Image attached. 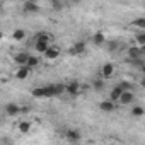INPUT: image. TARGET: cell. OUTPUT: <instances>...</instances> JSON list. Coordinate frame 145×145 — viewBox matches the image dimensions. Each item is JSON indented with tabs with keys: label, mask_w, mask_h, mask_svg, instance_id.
I'll list each match as a JSON object with an SVG mask.
<instances>
[{
	"label": "cell",
	"mask_w": 145,
	"mask_h": 145,
	"mask_svg": "<svg viewBox=\"0 0 145 145\" xmlns=\"http://www.w3.org/2000/svg\"><path fill=\"white\" fill-rule=\"evenodd\" d=\"M123 91H125V89H123V87H121L120 84H118V86H114V87L111 89V94H109V99H113L114 103H116V101H120V97H121V94H123Z\"/></svg>",
	"instance_id": "8"
},
{
	"label": "cell",
	"mask_w": 145,
	"mask_h": 145,
	"mask_svg": "<svg viewBox=\"0 0 145 145\" xmlns=\"http://www.w3.org/2000/svg\"><path fill=\"white\" fill-rule=\"evenodd\" d=\"M34 48H36V51L38 53H46V50L50 48V41H36V44H34Z\"/></svg>",
	"instance_id": "13"
},
{
	"label": "cell",
	"mask_w": 145,
	"mask_h": 145,
	"mask_svg": "<svg viewBox=\"0 0 145 145\" xmlns=\"http://www.w3.org/2000/svg\"><path fill=\"white\" fill-rule=\"evenodd\" d=\"M84 51H86V43L84 41H79L70 48V55H82Z\"/></svg>",
	"instance_id": "9"
},
{
	"label": "cell",
	"mask_w": 145,
	"mask_h": 145,
	"mask_svg": "<svg viewBox=\"0 0 145 145\" xmlns=\"http://www.w3.org/2000/svg\"><path fill=\"white\" fill-rule=\"evenodd\" d=\"M60 51H61L60 46H56V44H55V46H50V48L46 50V53H44V58H46L48 61H53V60H56V58L60 56Z\"/></svg>",
	"instance_id": "2"
},
{
	"label": "cell",
	"mask_w": 145,
	"mask_h": 145,
	"mask_svg": "<svg viewBox=\"0 0 145 145\" xmlns=\"http://www.w3.org/2000/svg\"><path fill=\"white\" fill-rule=\"evenodd\" d=\"M99 108L104 111V113H111V111H114V101L113 99H106V101H103L101 104H99Z\"/></svg>",
	"instance_id": "10"
},
{
	"label": "cell",
	"mask_w": 145,
	"mask_h": 145,
	"mask_svg": "<svg viewBox=\"0 0 145 145\" xmlns=\"http://www.w3.org/2000/svg\"><path fill=\"white\" fill-rule=\"evenodd\" d=\"M19 131L21 133H29L31 131V123L29 121H21L19 123Z\"/></svg>",
	"instance_id": "20"
},
{
	"label": "cell",
	"mask_w": 145,
	"mask_h": 145,
	"mask_svg": "<svg viewBox=\"0 0 145 145\" xmlns=\"http://www.w3.org/2000/svg\"><path fill=\"white\" fill-rule=\"evenodd\" d=\"M104 41H106V36H104V33H101V31H97V33L92 36V43L97 44V46L104 44Z\"/></svg>",
	"instance_id": "14"
},
{
	"label": "cell",
	"mask_w": 145,
	"mask_h": 145,
	"mask_svg": "<svg viewBox=\"0 0 145 145\" xmlns=\"http://www.w3.org/2000/svg\"><path fill=\"white\" fill-rule=\"evenodd\" d=\"M12 38H14V41H22L26 38V31L24 29H16L12 33Z\"/></svg>",
	"instance_id": "17"
},
{
	"label": "cell",
	"mask_w": 145,
	"mask_h": 145,
	"mask_svg": "<svg viewBox=\"0 0 145 145\" xmlns=\"http://www.w3.org/2000/svg\"><path fill=\"white\" fill-rule=\"evenodd\" d=\"M39 65V58L38 56H29V60H27V67H31V68H34V67H38Z\"/></svg>",
	"instance_id": "23"
},
{
	"label": "cell",
	"mask_w": 145,
	"mask_h": 145,
	"mask_svg": "<svg viewBox=\"0 0 145 145\" xmlns=\"http://www.w3.org/2000/svg\"><path fill=\"white\" fill-rule=\"evenodd\" d=\"M133 26L135 27H140V29H145V17H137L133 21Z\"/></svg>",
	"instance_id": "24"
},
{
	"label": "cell",
	"mask_w": 145,
	"mask_h": 145,
	"mask_svg": "<svg viewBox=\"0 0 145 145\" xmlns=\"http://www.w3.org/2000/svg\"><path fill=\"white\" fill-rule=\"evenodd\" d=\"M116 46H118V43H116V41H109V43H108V48H109L111 51H114V50H116Z\"/></svg>",
	"instance_id": "26"
},
{
	"label": "cell",
	"mask_w": 145,
	"mask_h": 145,
	"mask_svg": "<svg viewBox=\"0 0 145 145\" xmlns=\"http://www.w3.org/2000/svg\"><path fill=\"white\" fill-rule=\"evenodd\" d=\"M65 137H67L68 142H79V140H80V133H79L77 130H68V131L65 133Z\"/></svg>",
	"instance_id": "12"
},
{
	"label": "cell",
	"mask_w": 145,
	"mask_h": 145,
	"mask_svg": "<svg viewBox=\"0 0 145 145\" xmlns=\"http://www.w3.org/2000/svg\"><path fill=\"white\" fill-rule=\"evenodd\" d=\"M131 114H133L135 118H142V116L145 114V109H143L142 106H133V108H131Z\"/></svg>",
	"instance_id": "19"
},
{
	"label": "cell",
	"mask_w": 145,
	"mask_h": 145,
	"mask_svg": "<svg viewBox=\"0 0 145 145\" xmlns=\"http://www.w3.org/2000/svg\"><path fill=\"white\" fill-rule=\"evenodd\" d=\"M51 7H53V10H61L63 9V2L61 0H51Z\"/></svg>",
	"instance_id": "25"
},
{
	"label": "cell",
	"mask_w": 145,
	"mask_h": 145,
	"mask_svg": "<svg viewBox=\"0 0 145 145\" xmlns=\"http://www.w3.org/2000/svg\"><path fill=\"white\" fill-rule=\"evenodd\" d=\"M142 72H143V75H145V63L142 65Z\"/></svg>",
	"instance_id": "27"
},
{
	"label": "cell",
	"mask_w": 145,
	"mask_h": 145,
	"mask_svg": "<svg viewBox=\"0 0 145 145\" xmlns=\"http://www.w3.org/2000/svg\"><path fill=\"white\" fill-rule=\"evenodd\" d=\"M50 39H51V34H50V33L41 31V33L36 34V41H50Z\"/></svg>",
	"instance_id": "21"
},
{
	"label": "cell",
	"mask_w": 145,
	"mask_h": 145,
	"mask_svg": "<svg viewBox=\"0 0 145 145\" xmlns=\"http://www.w3.org/2000/svg\"><path fill=\"white\" fill-rule=\"evenodd\" d=\"M128 56H130V60H138V58H143L142 46H130V48H128Z\"/></svg>",
	"instance_id": "4"
},
{
	"label": "cell",
	"mask_w": 145,
	"mask_h": 145,
	"mask_svg": "<svg viewBox=\"0 0 145 145\" xmlns=\"http://www.w3.org/2000/svg\"><path fill=\"white\" fill-rule=\"evenodd\" d=\"M104 77H101V79H94L92 80V89L94 91H97V92H101V91H104Z\"/></svg>",
	"instance_id": "15"
},
{
	"label": "cell",
	"mask_w": 145,
	"mask_h": 145,
	"mask_svg": "<svg viewBox=\"0 0 145 145\" xmlns=\"http://www.w3.org/2000/svg\"><path fill=\"white\" fill-rule=\"evenodd\" d=\"M135 41H137V44H138V46H143V44H145V31L138 33V34L135 36Z\"/></svg>",
	"instance_id": "22"
},
{
	"label": "cell",
	"mask_w": 145,
	"mask_h": 145,
	"mask_svg": "<svg viewBox=\"0 0 145 145\" xmlns=\"http://www.w3.org/2000/svg\"><path fill=\"white\" fill-rule=\"evenodd\" d=\"M19 111H21V108H19V104H14V103H9V104L5 106V113H7V116H17V114H19Z\"/></svg>",
	"instance_id": "11"
},
{
	"label": "cell",
	"mask_w": 145,
	"mask_h": 145,
	"mask_svg": "<svg viewBox=\"0 0 145 145\" xmlns=\"http://www.w3.org/2000/svg\"><path fill=\"white\" fill-rule=\"evenodd\" d=\"M33 96L34 97H48V94H46V87H36L34 91H33Z\"/></svg>",
	"instance_id": "18"
},
{
	"label": "cell",
	"mask_w": 145,
	"mask_h": 145,
	"mask_svg": "<svg viewBox=\"0 0 145 145\" xmlns=\"http://www.w3.org/2000/svg\"><path fill=\"white\" fill-rule=\"evenodd\" d=\"M65 87H67V94H72V96L80 94V84L79 82H68V84H65Z\"/></svg>",
	"instance_id": "6"
},
{
	"label": "cell",
	"mask_w": 145,
	"mask_h": 145,
	"mask_svg": "<svg viewBox=\"0 0 145 145\" xmlns=\"http://www.w3.org/2000/svg\"><path fill=\"white\" fill-rule=\"evenodd\" d=\"M135 101V96H133V92L131 91H123V94H121V97H120V104H131Z\"/></svg>",
	"instance_id": "7"
},
{
	"label": "cell",
	"mask_w": 145,
	"mask_h": 145,
	"mask_svg": "<svg viewBox=\"0 0 145 145\" xmlns=\"http://www.w3.org/2000/svg\"><path fill=\"white\" fill-rule=\"evenodd\" d=\"M29 53L27 51H21V53H16L14 55V63H17L19 67L21 65H27V60H29Z\"/></svg>",
	"instance_id": "5"
},
{
	"label": "cell",
	"mask_w": 145,
	"mask_h": 145,
	"mask_svg": "<svg viewBox=\"0 0 145 145\" xmlns=\"http://www.w3.org/2000/svg\"><path fill=\"white\" fill-rule=\"evenodd\" d=\"M142 86L145 87V75H143V79H142Z\"/></svg>",
	"instance_id": "28"
},
{
	"label": "cell",
	"mask_w": 145,
	"mask_h": 145,
	"mask_svg": "<svg viewBox=\"0 0 145 145\" xmlns=\"http://www.w3.org/2000/svg\"><path fill=\"white\" fill-rule=\"evenodd\" d=\"M38 10H39L38 4L31 2V0H27V2L24 4V12H38Z\"/></svg>",
	"instance_id": "16"
},
{
	"label": "cell",
	"mask_w": 145,
	"mask_h": 145,
	"mask_svg": "<svg viewBox=\"0 0 145 145\" xmlns=\"http://www.w3.org/2000/svg\"><path fill=\"white\" fill-rule=\"evenodd\" d=\"M114 75V65L113 63H104L103 65V68H101V77H104V79H111Z\"/></svg>",
	"instance_id": "3"
},
{
	"label": "cell",
	"mask_w": 145,
	"mask_h": 145,
	"mask_svg": "<svg viewBox=\"0 0 145 145\" xmlns=\"http://www.w3.org/2000/svg\"><path fill=\"white\" fill-rule=\"evenodd\" d=\"M29 74H31V67H27V65H21V67L16 70L14 77H16V79H19V80H24V79H27V77H29Z\"/></svg>",
	"instance_id": "1"
}]
</instances>
